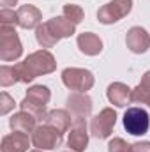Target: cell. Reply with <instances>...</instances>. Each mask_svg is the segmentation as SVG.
Returning a JSON list of instances; mask_svg holds the SVG:
<instances>
[{
    "mask_svg": "<svg viewBox=\"0 0 150 152\" xmlns=\"http://www.w3.org/2000/svg\"><path fill=\"white\" fill-rule=\"evenodd\" d=\"M16 69L20 75V81L30 83L37 76L53 73L57 69V60L48 50H39V51L30 53L23 62L16 64Z\"/></svg>",
    "mask_w": 150,
    "mask_h": 152,
    "instance_id": "6da1fadb",
    "label": "cell"
},
{
    "mask_svg": "<svg viewBox=\"0 0 150 152\" xmlns=\"http://www.w3.org/2000/svg\"><path fill=\"white\" fill-rule=\"evenodd\" d=\"M50 99H51V92H50L48 87L34 85V87H30L27 90V96L20 103V106H21V110L32 113L37 120H44L46 113H48L46 112V104L50 103Z\"/></svg>",
    "mask_w": 150,
    "mask_h": 152,
    "instance_id": "7a4b0ae2",
    "label": "cell"
},
{
    "mask_svg": "<svg viewBox=\"0 0 150 152\" xmlns=\"http://www.w3.org/2000/svg\"><path fill=\"white\" fill-rule=\"evenodd\" d=\"M21 53H23V46H21V41L18 37L14 27L0 25V58L2 62L18 60Z\"/></svg>",
    "mask_w": 150,
    "mask_h": 152,
    "instance_id": "3957f363",
    "label": "cell"
},
{
    "mask_svg": "<svg viewBox=\"0 0 150 152\" xmlns=\"http://www.w3.org/2000/svg\"><path fill=\"white\" fill-rule=\"evenodd\" d=\"M95 78L88 69H81V67H67L62 71V83L76 92H87L94 87Z\"/></svg>",
    "mask_w": 150,
    "mask_h": 152,
    "instance_id": "277c9868",
    "label": "cell"
},
{
    "mask_svg": "<svg viewBox=\"0 0 150 152\" xmlns=\"http://www.w3.org/2000/svg\"><path fill=\"white\" fill-rule=\"evenodd\" d=\"M133 9V0H111L97 11V20L103 25H113L125 18Z\"/></svg>",
    "mask_w": 150,
    "mask_h": 152,
    "instance_id": "5b68a950",
    "label": "cell"
},
{
    "mask_svg": "<svg viewBox=\"0 0 150 152\" xmlns=\"http://www.w3.org/2000/svg\"><path fill=\"white\" fill-rule=\"evenodd\" d=\"M62 136L64 134L53 126L42 124V126H37L36 131L32 133V143L39 151H53L62 145Z\"/></svg>",
    "mask_w": 150,
    "mask_h": 152,
    "instance_id": "8992f818",
    "label": "cell"
},
{
    "mask_svg": "<svg viewBox=\"0 0 150 152\" xmlns=\"http://www.w3.org/2000/svg\"><path fill=\"white\" fill-rule=\"evenodd\" d=\"M124 127L129 134H134V136L147 134V131L150 127L149 113L143 108H138V106L127 108L125 113H124Z\"/></svg>",
    "mask_w": 150,
    "mask_h": 152,
    "instance_id": "52a82bcc",
    "label": "cell"
},
{
    "mask_svg": "<svg viewBox=\"0 0 150 152\" xmlns=\"http://www.w3.org/2000/svg\"><path fill=\"white\" fill-rule=\"evenodd\" d=\"M117 124V112L113 108H104L95 115L90 122V133L92 136L104 140L113 133V127Z\"/></svg>",
    "mask_w": 150,
    "mask_h": 152,
    "instance_id": "ba28073f",
    "label": "cell"
},
{
    "mask_svg": "<svg viewBox=\"0 0 150 152\" xmlns=\"http://www.w3.org/2000/svg\"><path fill=\"white\" fill-rule=\"evenodd\" d=\"M67 112L73 115V120H85L92 113V99L85 92H74L66 101Z\"/></svg>",
    "mask_w": 150,
    "mask_h": 152,
    "instance_id": "9c48e42d",
    "label": "cell"
},
{
    "mask_svg": "<svg viewBox=\"0 0 150 152\" xmlns=\"http://www.w3.org/2000/svg\"><path fill=\"white\" fill-rule=\"evenodd\" d=\"M42 21V14L36 5H21L18 11H16V25L28 30V28H37Z\"/></svg>",
    "mask_w": 150,
    "mask_h": 152,
    "instance_id": "30bf717a",
    "label": "cell"
},
{
    "mask_svg": "<svg viewBox=\"0 0 150 152\" xmlns=\"http://www.w3.org/2000/svg\"><path fill=\"white\" fill-rule=\"evenodd\" d=\"M67 145L73 152H85L88 147V131L85 120H74V126L71 127Z\"/></svg>",
    "mask_w": 150,
    "mask_h": 152,
    "instance_id": "8fae6325",
    "label": "cell"
},
{
    "mask_svg": "<svg viewBox=\"0 0 150 152\" xmlns=\"http://www.w3.org/2000/svg\"><path fill=\"white\" fill-rule=\"evenodd\" d=\"M125 44L133 53H145L150 48V36L149 32L141 27H133L129 28L127 36H125Z\"/></svg>",
    "mask_w": 150,
    "mask_h": 152,
    "instance_id": "7c38bea8",
    "label": "cell"
},
{
    "mask_svg": "<svg viewBox=\"0 0 150 152\" xmlns=\"http://www.w3.org/2000/svg\"><path fill=\"white\" fill-rule=\"evenodd\" d=\"M28 147H30L28 134L27 133H20V131L5 134L2 138V143H0V151L2 152H27Z\"/></svg>",
    "mask_w": 150,
    "mask_h": 152,
    "instance_id": "4fadbf2b",
    "label": "cell"
},
{
    "mask_svg": "<svg viewBox=\"0 0 150 152\" xmlns=\"http://www.w3.org/2000/svg\"><path fill=\"white\" fill-rule=\"evenodd\" d=\"M131 94H133V88H129L125 83H120V81H115L108 87L106 90V96H108V101L115 104L117 108H124L131 103Z\"/></svg>",
    "mask_w": 150,
    "mask_h": 152,
    "instance_id": "5bb4252c",
    "label": "cell"
},
{
    "mask_svg": "<svg viewBox=\"0 0 150 152\" xmlns=\"http://www.w3.org/2000/svg\"><path fill=\"white\" fill-rule=\"evenodd\" d=\"M76 42H78L79 51L88 55V57H95V55H99L103 51V41H101V37L92 34V32L79 34L78 39H76Z\"/></svg>",
    "mask_w": 150,
    "mask_h": 152,
    "instance_id": "9a60e30c",
    "label": "cell"
},
{
    "mask_svg": "<svg viewBox=\"0 0 150 152\" xmlns=\"http://www.w3.org/2000/svg\"><path fill=\"white\" fill-rule=\"evenodd\" d=\"M36 124H37V118L32 113L25 112V110L14 113L9 118V126H11L12 131H20V133H27V134L36 131V127H37Z\"/></svg>",
    "mask_w": 150,
    "mask_h": 152,
    "instance_id": "2e32d148",
    "label": "cell"
},
{
    "mask_svg": "<svg viewBox=\"0 0 150 152\" xmlns=\"http://www.w3.org/2000/svg\"><path fill=\"white\" fill-rule=\"evenodd\" d=\"M46 27H48V30L58 39V41L64 39V37H71L76 32V25L71 23V21H69L67 18H64V16H57V18L48 20V21H46Z\"/></svg>",
    "mask_w": 150,
    "mask_h": 152,
    "instance_id": "e0dca14e",
    "label": "cell"
},
{
    "mask_svg": "<svg viewBox=\"0 0 150 152\" xmlns=\"http://www.w3.org/2000/svg\"><path fill=\"white\" fill-rule=\"evenodd\" d=\"M71 122H73V115L67 110H51V112L46 113V118H44V124L53 126L62 134L71 129Z\"/></svg>",
    "mask_w": 150,
    "mask_h": 152,
    "instance_id": "ac0fdd59",
    "label": "cell"
},
{
    "mask_svg": "<svg viewBox=\"0 0 150 152\" xmlns=\"http://www.w3.org/2000/svg\"><path fill=\"white\" fill-rule=\"evenodd\" d=\"M131 101L136 104H149L150 101V71H147L136 88H133Z\"/></svg>",
    "mask_w": 150,
    "mask_h": 152,
    "instance_id": "d6986e66",
    "label": "cell"
},
{
    "mask_svg": "<svg viewBox=\"0 0 150 152\" xmlns=\"http://www.w3.org/2000/svg\"><path fill=\"white\" fill-rule=\"evenodd\" d=\"M36 39H37V42L42 46V48H51V46H55V44L58 42V39L48 30L46 23L39 25L37 28H36Z\"/></svg>",
    "mask_w": 150,
    "mask_h": 152,
    "instance_id": "ffe728a7",
    "label": "cell"
},
{
    "mask_svg": "<svg viewBox=\"0 0 150 152\" xmlns=\"http://www.w3.org/2000/svg\"><path fill=\"white\" fill-rule=\"evenodd\" d=\"M20 81V75L16 66H2L0 67V85L2 87H9Z\"/></svg>",
    "mask_w": 150,
    "mask_h": 152,
    "instance_id": "44dd1931",
    "label": "cell"
},
{
    "mask_svg": "<svg viewBox=\"0 0 150 152\" xmlns=\"http://www.w3.org/2000/svg\"><path fill=\"white\" fill-rule=\"evenodd\" d=\"M64 18H67L71 23H81L83 21V18H85V12H83V9L79 7V5H76V4H67V5H64Z\"/></svg>",
    "mask_w": 150,
    "mask_h": 152,
    "instance_id": "7402d4cb",
    "label": "cell"
},
{
    "mask_svg": "<svg viewBox=\"0 0 150 152\" xmlns=\"http://www.w3.org/2000/svg\"><path fill=\"white\" fill-rule=\"evenodd\" d=\"M108 152H131V145L122 138H113L108 143Z\"/></svg>",
    "mask_w": 150,
    "mask_h": 152,
    "instance_id": "603a6c76",
    "label": "cell"
},
{
    "mask_svg": "<svg viewBox=\"0 0 150 152\" xmlns=\"http://www.w3.org/2000/svg\"><path fill=\"white\" fill-rule=\"evenodd\" d=\"M12 108H14V99L7 92H2V96H0V115H7Z\"/></svg>",
    "mask_w": 150,
    "mask_h": 152,
    "instance_id": "cb8c5ba5",
    "label": "cell"
},
{
    "mask_svg": "<svg viewBox=\"0 0 150 152\" xmlns=\"http://www.w3.org/2000/svg\"><path fill=\"white\" fill-rule=\"evenodd\" d=\"M0 25H11V27H14L16 25V12L11 11L9 7H4L0 11Z\"/></svg>",
    "mask_w": 150,
    "mask_h": 152,
    "instance_id": "d4e9b609",
    "label": "cell"
},
{
    "mask_svg": "<svg viewBox=\"0 0 150 152\" xmlns=\"http://www.w3.org/2000/svg\"><path fill=\"white\" fill-rule=\"evenodd\" d=\"M131 152H150V142H136L131 145Z\"/></svg>",
    "mask_w": 150,
    "mask_h": 152,
    "instance_id": "484cf974",
    "label": "cell"
},
{
    "mask_svg": "<svg viewBox=\"0 0 150 152\" xmlns=\"http://www.w3.org/2000/svg\"><path fill=\"white\" fill-rule=\"evenodd\" d=\"M0 2H2V5H4V7H9V5H16V2H18V0H0Z\"/></svg>",
    "mask_w": 150,
    "mask_h": 152,
    "instance_id": "4316f807",
    "label": "cell"
},
{
    "mask_svg": "<svg viewBox=\"0 0 150 152\" xmlns=\"http://www.w3.org/2000/svg\"><path fill=\"white\" fill-rule=\"evenodd\" d=\"M30 152H44V151H39V149H37V151H30Z\"/></svg>",
    "mask_w": 150,
    "mask_h": 152,
    "instance_id": "83f0119b",
    "label": "cell"
},
{
    "mask_svg": "<svg viewBox=\"0 0 150 152\" xmlns=\"http://www.w3.org/2000/svg\"><path fill=\"white\" fill-rule=\"evenodd\" d=\"M149 106H150V101H149Z\"/></svg>",
    "mask_w": 150,
    "mask_h": 152,
    "instance_id": "f1b7e54d",
    "label": "cell"
}]
</instances>
